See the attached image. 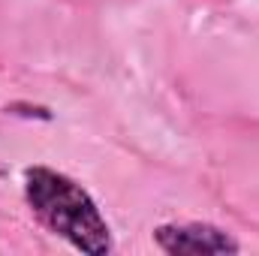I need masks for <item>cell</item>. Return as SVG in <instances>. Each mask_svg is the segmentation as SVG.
I'll return each instance as SVG.
<instances>
[{"mask_svg":"<svg viewBox=\"0 0 259 256\" xmlns=\"http://www.w3.org/2000/svg\"><path fill=\"white\" fill-rule=\"evenodd\" d=\"M24 196L33 214L49 226L55 235L66 238L72 247L84 253H109L112 250V232L103 220L94 199L81 190L72 178L52 169H27L24 175Z\"/></svg>","mask_w":259,"mask_h":256,"instance_id":"6da1fadb","label":"cell"},{"mask_svg":"<svg viewBox=\"0 0 259 256\" xmlns=\"http://www.w3.org/2000/svg\"><path fill=\"white\" fill-rule=\"evenodd\" d=\"M157 244L166 253H238V244L223 229L208 226V223L160 226Z\"/></svg>","mask_w":259,"mask_h":256,"instance_id":"7a4b0ae2","label":"cell"}]
</instances>
